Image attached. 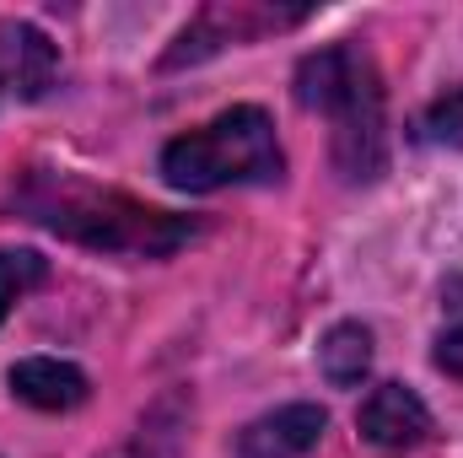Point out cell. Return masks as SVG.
<instances>
[{
	"label": "cell",
	"instance_id": "cell-1",
	"mask_svg": "<svg viewBox=\"0 0 463 458\" xmlns=\"http://www.w3.org/2000/svg\"><path fill=\"white\" fill-rule=\"evenodd\" d=\"M16 205L49 232L76 237L87 248H103V253H173L178 243L194 237V222L151 211V205H140L118 189H98L87 178H71V173L27 178Z\"/></svg>",
	"mask_w": 463,
	"mask_h": 458
},
{
	"label": "cell",
	"instance_id": "cell-2",
	"mask_svg": "<svg viewBox=\"0 0 463 458\" xmlns=\"http://www.w3.org/2000/svg\"><path fill=\"white\" fill-rule=\"evenodd\" d=\"M297 103L335 124V167L350 184H372L388 162L383 81L361 43L318 49L297 65Z\"/></svg>",
	"mask_w": 463,
	"mask_h": 458
},
{
	"label": "cell",
	"instance_id": "cell-3",
	"mask_svg": "<svg viewBox=\"0 0 463 458\" xmlns=\"http://www.w3.org/2000/svg\"><path fill=\"white\" fill-rule=\"evenodd\" d=\"M280 140L264 109H227L211 124L162 146V178L189 195H211L227 184H269L280 178Z\"/></svg>",
	"mask_w": 463,
	"mask_h": 458
},
{
	"label": "cell",
	"instance_id": "cell-4",
	"mask_svg": "<svg viewBox=\"0 0 463 458\" xmlns=\"http://www.w3.org/2000/svg\"><path fill=\"white\" fill-rule=\"evenodd\" d=\"M361 437L383 453H410L431 437V410L420 405L415 388L404 383H377L366 399H361V415H355Z\"/></svg>",
	"mask_w": 463,
	"mask_h": 458
},
{
	"label": "cell",
	"instance_id": "cell-5",
	"mask_svg": "<svg viewBox=\"0 0 463 458\" xmlns=\"http://www.w3.org/2000/svg\"><path fill=\"white\" fill-rule=\"evenodd\" d=\"M329 415L318 405H280L269 415H259L253 426H242L237 458H302L318 448Z\"/></svg>",
	"mask_w": 463,
	"mask_h": 458
},
{
	"label": "cell",
	"instance_id": "cell-6",
	"mask_svg": "<svg viewBox=\"0 0 463 458\" xmlns=\"http://www.w3.org/2000/svg\"><path fill=\"white\" fill-rule=\"evenodd\" d=\"M5 383H11V394L22 399V405H33V410H76L92 388H87V372L81 367H71V361H60V356H27V361H16L11 372H5Z\"/></svg>",
	"mask_w": 463,
	"mask_h": 458
},
{
	"label": "cell",
	"instance_id": "cell-7",
	"mask_svg": "<svg viewBox=\"0 0 463 458\" xmlns=\"http://www.w3.org/2000/svg\"><path fill=\"white\" fill-rule=\"evenodd\" d=\"M54 71H60V54L33 22H0V76L22 98H43L54 87Z\"/></svg>",
	"mask_w": 463,
	"mask_h": 458
},
{
	"label": "cell",
	"instance_id": "cell-8",
	"mask_svg": "<svg viewBox=\"0 0 463 458\" xmlns=\"http://www.w3.org/2000/svg\"><path fill=\"white\" fill-rule=\"evenodd\" d=\"M318 367L335 388H355L372 372V329L366 324H335L318 345Z\"/></svg>",
	"mask_w": 463,
	"mask_h": 458
},
{
	"label": "cell",
	"instance_id": "cell-9",
	"mask_svg": "<svg viewBox=\"0 0 463 458\" xmlns=\"http://www.w3.org/2000/svg\"><path fill=\"white\" fill-rule=\"evenodd\" d=\"M43 275H49L43 253H33V248H0V324H5V313L33 286H43Z\"/></svg>",
	"mask_w": 463,
	"mask_h": 458
},
{
	"label": "cell",
	"instance_id": "cell-10",
	"mask_svg": "<svg viewBox=\"0 0 463 458\" xmlns=\"http://www.w3.org/2000/svg\"><path fill=\"white\" fill-rule=\"evenodd\" d=\"M415 140L420 146H453V151H463V87H453L448 98H437L426 114L415 119Z\"/></svg>",
	"mask_w": 463,
	"mask_h": 458
},
{
	"label": "cell",
	"instance_id": "cell-11",
	"mask_svg": "<svg viewBox=\"0 0 463 458\" xmlns=\"http://www.w3.org/2000/svg\"><path fill=\"white\" fill-rule=\"evenodd\" d=\"M437 367H442L448 377H458V383H463V313L442 329V335H437Z\"/></svg>",
	"mask_w": 463,
	"mask_h": 458
}]
</instances>
